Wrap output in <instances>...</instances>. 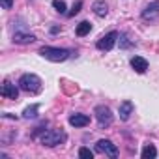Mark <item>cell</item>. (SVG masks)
<instances>
[{
    "mask_svg": "<svg viewBox=\"0 0 159 159\" xmlns=\"http://www.w3.org/2000/svg\"><path fill=\"white\" fill-rule=\"evenodd\" d=\"M39 54L45 58V60H51V62H66L69 56L77 54L69 49H60V47H41L39 49Z\"/></svg>",
    "mask_w": 159,
    "mask_h": 159,
    "instance_id": "1",
    "label": "cell"
},
{
    "mask_svg": "<svg viewBox=\"0 0 159 159\" xmlns=\"http://www.w3.org/2000/svg\"><path fill=\"white\" fill-rule=\"evenodd\" d=\"M41 84H43L41 79L36 73H25L19 79V88L25 90V92H28V94H38L41 90Z\"/></svg>",
    "mask_w": 159,
    "mask_h": 159,
    "instance_id": "2",
    "label": "cell"
},
{
    "mask_svg": "<svg viewBox=\"0 0 159 159\" xmlns=\"http://www.w3.org/2000/svg\"><path fill=\"white\" fill-rule=\"evenodd\" d=\"M66 140H67V135L62 129H49V131H45L41 135V144L43 146H49V148L58 146V144H64Z\"/></svg>",
    "mask_w": 159,
    "mask_h": 159,
    "instance_id": "3",
    "label": "cell"
},
{
    "mask_svg": "<svg viewBox=\"0 0 159 159\" xmlns=\"http://www.w3.org/2000/svg\"><path fill=\"white\" fill-rule=\"evenodd\" d=\"M94 114H96V120H98L99 129H107V127L112 125L114 116H112V111H111L107 105H98V107L94 109Z\"/></svg>",
    "mask_w": 159,
    "mask_h": 159,
    "instance_id": "4",
    "label": "cell"
},
{
    "mask_svg": "<svg viewBox=\"0 0 159 159\" xmlns=\"http://www.w3.org/2000/svg\"><path fill=\"white\" fill-rule=\"evenodd\" d=\"M118 38H120V34H118L116 30H111L109 34H105V36H101V38L98 39V43H96V47H98V51H103V52H107V51H111V49L114 47V43L118 41Z\"/></svg>",
    "mask_w": 159,
    "mask_h": 159,
    "instance_id": "5",
    "label": "cell"
},
{
    "mask_svg": "<svg viewBox=\"0 0 159 159\" xmlns=\"http://www.w3.org/2000/svg\"><path fill=\"white\" fill-rule=\"evenodd\" d=\"M96 152L105 153V155H109V157H112V159L118 157V148H116V144H112V140H109V139H99V140L96 142Z\"/></svg>",
    "mask_w": 159,
    "mask_h": 159,
    "instance_id": "6",
    "label": "cell"
},
{
    "mask_svg": "<svg viewBox=\"0 0 159 159\" xmlns=\"http://www.w3.org/2000/svg\"><path fill=\"white\" fill-rule=\"evenodd\" d=\"M159 17V0L150 2L144 10H142V19L144 21H155Z\"/></svg>",
    "mask_w": 159,
    "mask_h": 159,
    "instance_id": "7",
    "label": "cell"
},
{
    "mask_svg": "<svg viewBox=\"0 0 159 159\" xmlns=\"http://www.w3.org/2000/svg\"><path fill=\"white\" fill-rule=\"evenodd\" d=\"M0 96L6 98V99H17L19 98V90L15 84H11L10 81H4L2 88H0Z\"/></svg>",
    "mask_w": 159,
    "mask_h": 159,
    "instance_id": "8",
    "label": "cell"
},
{
    "mask_svg": "<svg viewBox=\"0 0 159 159\" xmlns=\"http://www.w3.org/2000/svg\"><path fill=\"white\" fill-rule=\"evenodd\" d=\"M133 111H135V105H133V101H122L120 103V109H118V114H120V120L122 122H127L129 120V116L133 114Z\"/></svg>",
    "mask_w": 159,
    "mask_h": 159,
    "instance_id": "9",
    "label": "cell"
},
{
    "mask_svg": "<svg viewBox=\"0 0 159 159\" xmlns=\"http://www.w3.org/2000/svg\"><path fill=\"white\" fill-rule=\"evenodd\" d=\"M88 124H90V116L88 114L77 112V114H71L69 116V125H73V127H86Z\"/></svg>",
    "mask_w": 159,
    "mask_h": 159,
    "instance_id": "10",
    "label": "cell"
},
{
    "mask_svg": "<svg viewBox=\"0 0 159 159\" xmlns=\"http://www.w3.org/2000/svg\"><path fill=\"white\" fill-rule=\"evenodd\" d=\"M129 64H131V67H133L137 73H140V75L148 71V60L142 58V56H133V58L129 60Z\"/></svg>",
    "mask_w": 159,
    "mask_h": 159,
    "instance_id": "11",
    "label": "cell"
},
{
    "mask_svg": "<svg viewBox=\"0 0 159 159\" xmlns=\"http://www.w3.org/2000/svg\"><path fill=\"white\" fill-rule=\"evenodd\" d=\"M34 41H36L34 34H28V32H15L13 34V43H17V45H26V43H34Z\"/></svg>",
    "mask_w": 159,
    "mask_h": 159,
    "instance_id": "12",
    "label": "cell"
},
{
    "mask_svg": "<svg viewBox=\"0 0 159 159\" xmlns=\"http://www.w3.org/2000/svg\"><path fill=\"white\" fill-rule=\"evenodd\" d=\"M92 10H94V13H96L98 17H105V15L109 13V6L103 2V0H96L94 6H92Z\"/></svg>",
    "mask_w": 159,
    "mask_h": 159,
    "instance_id": "13",
    "label": "cell"
},
{
    "mask_svg": "<svg viewBox=\"0 0 159 159\" xmlns=\"http://www.w3.org/2000/svg\"><path fill=\"white\" fill-rule=\"evenodd\" d=\"M140 157L142 159H155L157 157V148L153 144H146L142 148V152H140Z\"/></svg>",
    "mask_w": 159,
    "mask_h": 159,
    "instance_id": "14",
    "label": "cell"
},
{
    "mask_svg": "<svg viewBox=\"0 0 159 159\" xmlns=\"http://www.w3.org/2000/svg\"><path fill=\"white\" fill-rule=\"evenodd\" d=\"M90 30H92V25H90L88 21H83V23H79V25H77V30H75V34H77L79 38H83V36L90 34Z\"/></svg>",
    "mask_w": 159,
    "mask_h": 159,
    "instance_id": "15",
    "label": "cell"
},
{
    "mask_svg": "<svg viewBox=\"0 0 159 159\" xmlns=\"http://www.w3.org/2000/svg\"><path fill=\"white\" fill-rule=\"evenodd\" d=\"M135 45V41H131L127 38V34H120V49H131Z\"/></svg>",
    "mask_w": 159,
    "mask_h": 159,
    "instance_id": "16",
    "label": "cell"
},
{
    "mask_svg": "<svg viewBox=\"0 0 159 159\" xmlns=\"http://www.w3.org/2000/svg\"><path fill=\"white\" fill-rule=\"evenodd\" d=\"M38 109H39V105H38V103H36V105H32V107H26V109H25V112H23V116H25V118H28V120H30V118H36V116H38V114H36V112H38Z\"/></svg>",
    "mask_w": 159,
    "mask_h": 159,
    "instance_id": "17",
    "label": "cell"
},
{
    "mask_svg": "<svg viewBox=\"0 0 159 159\" xmlns=\"http://www.w3.org/2000/svg\"><path fill=\"white\" fill-rule=\"evenodd\" d=\"M52 8L58 13H66V2H64V0H52Z\"/></svg>",
    "mask_w": 159,
    "mask_h": 159,
    "instance_id": "18",
    "label": "cell"
},
{
    "mask_svg": "<svg viewBox=\"0 0 159 159\" xmlns=\"http://www.w3.org/2000/svg\"><path fill=\"white\" fill-rule=\"evenodd\" d=\"M81 8H83V2H81V0H77V2L73 4V8H71V11H67V17H75L79 11H81Z\"/></svg>",
    "mask_w": 159,
    "mask_h": 159,
    "instance_id": "19",
    "label": "cell"
},
{
    "mask_svg": "<svg viewBox=\"0 0 159 159\" xmlns=\"http://www.w3.org/2000/svg\"><path fill=\"white\" fill-rule=\"evenodd\" d=\"M79 157H83V159H92V157H94V152L88 150V148H81V150H79Z\"/></svg>",
    "mask_w": 159,
    "mask_h": 159,
    "instance_id": "20",
    "label": "cell"
},
{
    "mask_svg": "<svg viewBox=\"0 0 159 159\" xmlns=\"http://www.w3.org/2000/svg\"><path fill=\"white\" fill-rule=\"evenodd\" d=\"M0 4H2V8H4V10H11L13 0H0Z\"/></svg>",
    "mask_w": 159,
    "mask_h": 159,
    "instance_id": "21",
    "label": "cell"
},
{
    "mask_svg": "<svg viewBox=\"0 0 159 159\" xmlns=\"http://www.w3.org/2000/svg\"><path fill=\"white\" fill-rule=\"evenodd\" d=\"M58 30H60V28H58V26H52V28H51V34H56V32H58Z\"/></svg>",
    "mask_w": 159,
    "mask_h": 159,
    "instance_id": "22",
    "label": "cell"
}]
</instances>
